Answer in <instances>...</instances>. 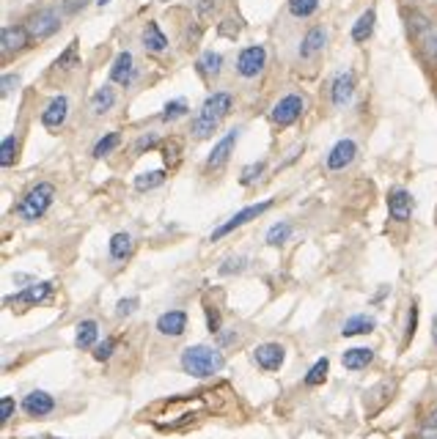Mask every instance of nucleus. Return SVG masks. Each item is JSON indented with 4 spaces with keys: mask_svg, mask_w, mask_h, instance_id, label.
I'll return each instance as SVG.
<instances>
[{
    "mask_svg": "<svg viewBox=\"0 0 437 439\" xmlns=\"http://www.w3.org/2000/svg\"><path fill=\"white\" fill-rule=\"evenodd\" d=\"M234 107V94L229 91H215L204 99V105L198 107L195 118H193V126H190V135L195 140H207L217 132V126L223 124V118L231 113Z\"/></svg>",
    "mask_w": 437,
    "mask_h": 439,
    "instance_id": "1",
    "label": "nucleus"
},
{
    "mask_svg": "<svg viewBox=\"0 0 437 439\" xmlns=\"http://www.w3.org/2000/svg\"><path fill=\"white\" fill-rule=\"evenodd\" d=\"M401 17H404V28H407V33H410L413 44L418 47V52H421L429 63H437V28H435V22L429 20L421 9H416V6H404V9H401Z\"/></svg>",
    "mask_w": 437,
    "mask_h": 439,
    "instance_id": "2",
    "label": "nucleus"
},
{
    "mask_svg": "<svg viewBox=\"0 0 437 439\" xmlns=\"http://www.w3.org/2000/svg\"><path fill=\"white\" fill-rule=\"evenodd\" d=\"M223 365H226L223 355H220L217 349H212V346H204V343L188 346V349L182 352V368H185V374H190V377H195V379L215 377Z\"/></svg>",
    "mask_w": 437,
    "mask_h": 439,
    "instance_id": "3",
    "label": "nucleus"
},
{
    "mask_svg": "<svg viewBox=\"0 0 437 439\" xmlns=\"http://www.w3.org/2000/svg\"><path fill=\"white\" fill-rule=\"evenodd\" d=\"M53 201H55V184L53 182H39V184H33L28 189L25 198L17 204V217L25 220V223H36L50 211Z\"/></svg>",
    "mask_w": 437,
    "mask_h": 439,
    "instance_id": "4",
    "label": "nucleus"
},
{
    "mask_svg": "<svg viewBox=\"0 0 437 439\" xmlns=\"http://www.w3.org/2000/svg\"><path fill=\"white\" fill-rule=\"evenodd\" d=\"M303 110H306V99L300 94H284L270 110V121L281 129L297 124L303 118Z\"/></svg>",
    "mask_w": 437,
    "mask_h": 439,
    "instance_id": "5",
    "label": "nucleus"
},
{
    "mask_svg": "<svg viewBox=\"0 0 437 439\" xmlns=\"http://www.w3.org/2000/svg\"><path fill=\"white\" fill-rule=\"evenodd\" d=\"M272 198H264V201H259V204H253V206H245V209H239L234 217H229L223 226H217V228L209 233V242H217V239H223V236H229L231 230L242 228V226H248L250 220H256L259 214H264V211L272 209Z\"/></svg>",
    "mask_w": 437,
    "mask_h": 439,
    "instance_id": "6",
    "label": "nucleus"
},
{
    "mask_svg": "<svg viewBox=\"0 0 437 439\" xmlns=\"http://www.w3.org/2000/svg\"><path fill=\"white\" fill-rule=\"evenodd\" d=\"M61 14L58 11H53V9H42V11H33L28 20H25V28H28V33H31V39H36V42H44V39H50V36H55L58 30H61Z\"/></svg>",
    "mask_w": 437,
    "mask_h": 439,
    "instance_id": "7",
    "label": "nucleus"
},
{
    "mask_svg": "<svg viewBox=\"0 0 437 439\" xmlns=\"http://www.w3.org/2000/svg\"><path fill=\"white\" fill-rule=\"evenodd\" d=\"M264 66H267V50H264L261 44H250V47H245V50H239L237 63H234L237 74L245 77V80L259 77V74L264 72Z\"/></svg>",
    "mask_w": 437,
    "mask_h": 439,
    "instance_id": "8",
    "label": "nucleus"
},
{
    "mask_svg": "<svg viewBox=\"0 0 437 439\" xmlns=\"http://www.w3.org/2000/svg\"><path fill=\"white\" fill-rule=\"evenodd\" d=\"M53 294H55V286H53L50 280H42V283H31L28 289L17 291L14 296H6V302H9V305H25V308H33V305H44V302H50Z\"/></svg>",
    "mask_w": 437,
    "mask_h": 439,
    "instance_id": "9",
    "label": "nucleus"
},
{
    "mask_svg": "<svg viewBox=\"0 0 437 439\" xmlns=\"http://www.w3.org/2000/svg\"><path fill=\"white\" fill-rule=\"evenodd\" d=\"M355 157H357V143L350 140V138H341V140H335L333 148L328 151V157H325V167H328L330 173H338V170H344V167L352 165Z\"/></svg>",
    "mask_w": 437,
    "mask_h": 439,
    "instance_id": "10",
    "label": "nucleus"
},
{
    "mask_svg": "<svg viewBox=\"0 0 437 439\" xmlns=\"http://www.w3.org/2000/svg\"><path fill=\"white\" fill-rule=\"evenodd\" d=\"M239 135H242V129H239V126H231L229 132L217 140V146L212 148L207 157V170H220V167L229 162L231 154H234V146H237V140H239Z\"/></svg>",
    "mask_w": 437,
    "mask_h": 439,
    "instance_id": "11",
    "label": "nucleus"
},
{
    "mask_svg": "<svg viewBox=\"0 0 437 439\" xmlns=\"http://www.w3.org/2000/svg\"><path fill=\"white\" fill-rule=\"evenodd\" d=\"M28 44H31V33H28L25 25H6L0 30V55L3 58L14 55V52H22Z\"/></svg>",
    "mask_w": 437,
    "mask_h": 439,
    "instance_id": "12",
    "label": "nucleus"
},
{
    "mask_svg": "<svg viewBox=\"0 0 437 439\" xmlns=\"http://www.w3.org/2000/svg\"><path fill=\"white\" fill-rule=\"evenodd\" d=\"M69 110H72V102H69V96L66 94H58V96H53L42 110V124L50 129V132H55V129H61L66 124V118H69Z\"/></svg>",
    "mask_w": 437,
    "mask_h": 439,
    "instance_id": "13",
    "label": "nucleus"
},
{
    "mask_svg": "<svg viewBox=\"0 0 437 439\" xmlns=\"http://www.w3.org/2000/svg\"><path fill=\"white\" fill-rule=\"evenodd\" d=\"M413 209H416V201H413V192L404 187H394L388 192V211L396 223H407L413 217Z\"/></svg>",
    "mask_w": 437,
    "mask_h": 439,
    "instance_id": "14",
    "label": "nucleus"
},
{
    "mask_svg": "<svg viewBox=\"0 0 437 439\" xmlns=\"http://www.w3.org/2000/svg\"><path fill=\"white\" fill-rule=\"evenodd\" d=\"M253 360H256V365L261 371H278L284 365V360H286V349L281 343L270 340V343H261V346L253 349Z\"/></svg>",
    "mask_w": 437,
    "mask_h": 439,
    "instance_id": "15",
    "label": "nucleus"
},
{
    "mask_svg": "<svg viewBox=\"0 0 437 439\" xmlns=\"http://www.w3.org/2000/svg\"><path fill=\"white\" fill-rule=\"evenodd\" d=\"M325 44H328V30H325V25H313V28H308V30L303 33L300 47H297V55H300L303 61H308V58L319 55V52L325 50Z\"/></svg>",
    "mask_w": 437,
    "mask_h": 439,
    "instance_id": "16",
    "label": "nucleus"
},
{
    "mask_svg": "<svg viewBox=\"0 0 437 439\" xmlns=\"http://www.w3.org/2000/svg\"><path fill=\"white\" fill-rule=\"evenodd\" d=\"M107 80H110V83L126 85V88L132 85V80H135V58H132V52H129V50L119 52V55H116V61L110 63Z\"/></svg>",
    "mask_w": 437,
    "mask_h": 439,
    "instance_id": "17",
    "label": "nucleus"
},
{
    "mask_svg": "<svg viewBox=\"0 0 437 439\" xmlns=\"http://www.w3.org/2000/svg\"><path fill=\"white\" fill-rule=\"evenodd\" d=\"M355 85H357V80H355L352 72L335 74V80L330 83V102H333L335 107H347L355 96Z\"/></svg>",
    "mask_w": 437,
    "mask_h": 439,
    "instance_id": "18",
    "label": "nucleus"
},
{
    "mask_svg": "<svg viewBox=\"0 0 437 439\" xmlns=\"http://www.w3.org/2000/svg\"><path fill=\"white\" fill-rule=\"evenodd\" d=\"M394 390H396L394 382H379L377 387L366 390V396H363V404H366V415H369V418H374L382 406H388V401L394 398Z\"/></svg>",
    "mask_w": 437,
    "mask_h": 439,
    "instance_id": "19",
    "label": "nucleus"
},
{
    "mask_svg": "<svg viewBox=\"0 0 437 439\" xmlns=\"http://www.w3.org/2000/svg\"><path fill=\"white\" fill-rule=\"evenodd\" d=\"M53 409H55V398L50 393H44V390H33V393H28L22 398V412L31 415V418H44Z\"/></svg>",
    "mask_w": 437,
    "mask_h": 439,
    "instance_id": "20",
    "label": "nucleus"
},
{
    "mask_svg": "<svg viewBox=\"0 0 437 439\" xmlns=\"http://www.w3.org/2000/svg\"><path fill=\"white\" fill-rule=\"evenodd\" d=\"M141 44H144L146 52L157 55V52H166L168 47H171V39H168L166 33H163V28H160L157 22L149 20L144 25V33H141Z\"/></svg>",
    "mask_w": 437,
    "mask_h": 439,
    "instance_id": "21",
    "label": "nucleus"
},
{
    "mask_svg": "<svg viewBox=\"0 0 437 439\" xmlns=\"http://www.w3.org/2000/svg\"><path fill=\"white\" fill-rule=\"evenodd\" d=\"M188 330V313L185 311H168L157 318V333L166 338H179Z\"/></svg>",
    "mask_w": 437,
    "mask_h": 439,
    "instance_id": "22",
    "label": "nucleus"
},
{
    "mask_svg": "<svg viewBox=\"0 0 437 439\" xmlns=\"http://www.w3.org/2000/svg\"><path fill=\"white\" fill-rule=\"evenodd\" d=\"M113 105H116V88L110 83H104L94 91L91 102H88V110H91V116H107L113 110Z\"/></svg>",
    "mask_w": 437,
    "mask_h": 439,
    "instance_id": "23",
    "label": "nucleus"
},
{
    "mask_svg": "<svg viewBox=\"0 0 437 439\" xmlns=\"http://www.w3.org/2000/svg\"><path fill=\"white\" fill-rule=\"evenodd\" d=\"M132 250H135V239H132V233H126V230L113 233L110 242H107V252H110L113 261H126V258L132 255Z\"/></svg>",
    "mask_w": 437,
    "mask_h": 439,
    "instance_id": "24",
    "label": "nucleus"
},
{
    "mask_svg": "<svg viewBox=\"0 0 437 439\" xmlns=\"http://www.w3.org/2000/svg\"><path fill=\"white\" fill-rule=\"evenodd\" d=\"M374 28H377V11L374 9H366L357 20H355L352 25V42L355 44H363V42H369L372 39V33H374Z\"/></svg>",
    "mask_w": 437,
    "mask_h": 439,
    "instance_id": "25",
    "label": "nucleus"
},
{
    "mask_svg": "<svg viewBox=\"0 0 437 439\" xmlns=\"http://www.w3.org/2000/svg\"><path fill=\"white\" fill-rule=\"evenodd\" d=\"M99 340V324L94 318H83L75 330V346L77 349H94Z\"/></svg>",
    "mask_w": 437,
    "mask_h": 439,
    "instance_id": "26",
    "label": "nucleus"
},
{
    "mask_svg": "<svg viewBox=\"0 0 437 439\" xmlns=\"http://www.w3.org/2000/svg\"><path fill=\"white\" fill-rule=\"evenodd\" d=\"M372 360H374V352L366 346H357V349H350L341 355V362L347 371H363L366 365H372Z\"/></svg>",
    "mask_w": 437,
    "mask_h": 439,
    "instance_id": "27",
    "label": "nucleus"
},
{
    "mask_svg": "<svg viewBox=\"0 0 437 439\" xmlns=\"http://www.w3.org/2000/svg\"><path fill=\"white\" fill-rule=\"evenodd\" d=\"M220 69H223V55L220 52H215V50H207L198 61H195V72L209 80V77H217L220 74Z\"/></svg>",
    "mask_w": 437,
    "mask_h": 439,
    "instance_id": "28",
    "label": "nucleus"
},
{
    "mask_svg": "<svg viewBox=\"0 0 437 439\" xmlns=\"http://www.w3.org/2000/svg\"><path fill=\"white\" fill-rule=\"evenodd\" d=\"M377 327V321L372 316L366 313H357V316H350L347 321H344V327H341V335L344 338H352V335H369L372 330Z\"/></svg>",
    "mask_w": 437,
    "mask_h": 439,
    "instance_id": "29",
    "label": "nucleus"
},
{
    "mask_svg": "<svg viewBox=\"0 0 437 439\" xmlns=\"http://www.w3.org/2000/svg\"><path fill=\"white\" fill-rule=\"evenodd\" d=\"M77 66H80V42L72 39V42L66 44V50L58 55V61L53 63V69H55V72H72V69H77Z\"/></svg>",
    "mask_w": 437,
    "mask_h": 439,
    "instance_id": "30",
    "label": "nucleus"
},
{
    "mask_svg": "<svg viewBox=\"0 0 437 439\" xmlns=\"http://www.w3.org/2000/svg\"><path fill=\"white\" fill-rule=\"evenodd\" d=\"M119 146H122V132H107V135H102V138L94 143L91 157H94V160H104L107 154H113Z\"/></svg>",
    "mask_w": 437,
    "mask_h": 439,
    "instance_id": "31",
    "label": "nucleus"
},
{
    "mask_svg": "<svg viewBox=\"0 0 437 439\" xmlns=\"http://www.w3.org/2000/svg\"><path fill=\"white\" fill-rule=\"evenodd\" d=\"M160 184H166V170H146V173L135 176V189L138 192H151Z\"/></svg>",
    "mask_w": 437,
    "mask_h": 439,
    "instance_id": "32",
    "label": "nucleus"
},
{
    "mask_svg": "<svg viewBox=\"0 0 437 439\" xmlns=\"http://www.w3.org/2000/svg\"><path fill=\"white\" fill-rule=\"evenodd\" d=\"M17 154H20V140L17 135H6L3 143H0V167H11L17 162Z\"/></svg>",
    "mask_w": 437,
    "mask_h": 439,
    "instance_id": "33",
    "label": "nucleus"
},
{
    "mask_svg": "<svg viewBox=\"0 0 437 439\" xmlns=\"http://www.w3.org/2000/svg\"><path fill=\"white\" fill-rule=\"evenodd\" d=\"M190 113V105L188 99H171V102H166V107H163V113H160V121L163 124H171V121H179L182 116H188Z\"/></svg>",
    "mask_w": 437,
    "mask_h": 439,
    "instance_id": "34",
    "label": "nucleus"
},
{
    "mask_svg": "<svg viewBox=\"0 0 437 439\" xmlns=\"http://www.w3.org/2000/svg\"><path fill=\"white\" fill-rule=\"evenodd\" d=\"M291 236V223L286 220H281V223H275L270 230H267V245L270 248H281V245H286Z\"/></svg>",
    "mask_w": 437,
    "mask_h": 439,
    "instance_id": "35",
    "label": "nucleus"
},
{
    "mask_svg": "<svg viewBox=\"0 0 437 439\" xmlns=\"http://www.w3.org/2000/svg\"><path fill=\"white\" fill-rule=\"evenodd\" d=\"M264 170H267V160H259V162H250L239 170V184L242 187H250L253 182H259L261 176H264Z\"/></svg>",
    "mask_w": 437,
    "mask_h": 439,
    "instance_id": "36",
    "label": "nucleus"
},
{
    "mask_svg": "<svg viewBox=\"0 0 437 439\" xmlns=\"http://www.w3.org/2000/svg\"><path fill=\"white\" fill-rule=\"evenodd\" d=\"M328 371H330V360H328V357H319V360L311 365V371L306 374V384H308V387L322 384V382L328 379Z\"/></svg>",
    "mask_w": 437,
    "mask_h": 439,
    "instance_id": "37",
    "label": "nucleus"
},
{
    "mask_svg": "<svg viewBox=\"0 0 437 439\" xmlns=\"http://www.w3.org/2000/svg\"><path fill=\"white\" fill-rule=\"evenodd\" d=\"M316 9H319V0H289V14L294 20L311 17V14H316Z\"/></svg>",
    "mask_w": 437,
    "mask_h": 439,
    "instance_id": "38",
    "label": "nucleus"
},
{
    "mask_svg": "<svg viewBox=\"0 0 437 439\" xmlns=\"http://www.w3.org/2000/svg\"><path fill=\"white\" fill-rule=\"evenodd\" d=\"M416 330H418V302H413L410 311H407V324H404V346L413 340Z\"/></svg>",
    "mask_w": 437,
    "mask_h": 439,
    "instance_id": "39",
    "label": "nucleus"
},
{
    "mask_svg": "<svg viewBox=\"0 0 437 439\" xmlns=\"http://www.w3.org/2000/svg\"><path fill=\"white\" fill-rule=\"evenodd\" d=\"M113 352H116V338H107V340H102V343L94 346V360L107 362V360L113 357Z\"/></svg>",
    "mask_w": 437,
    "mask_h": 439,
    "instance_id": "40",
    "label": "nucleus"
},
{
    "mask_svg": "<svg viewBox=\"0 0 437 439\" xmlns=\"http://www.w3.org/2000/svg\"><path fill=\"white\" fill-rule=\"evenodd\" d=\"M245 267H248V258H242V255L237 258V255H234V258H229V261H223V264H220V269H217V272L220 274H237V272H242Z\"/></svg>",
    "mask_w": 437,
    "mask_h": 439,
    "instance_id": "41",
    "label": "nucleus"
},
{
    "mask_svg": "<svg viewBox=\"0 0 437 439\" xmlns=\"http://www.w3.org/2000/svg\"><path fill=\"white\" fill-rule=\"evenodd\" d=\"M160 146V138L154 135V132H146V135H141L138 138V143H135V151L138 154H146V151H151V148Z\"/></svg>",
    "mask_w": 437,
    "mask_h": 439,
    "instance_id": "42",
    "label": "nucleus"
},
{
    "mask_svg": "<svg viewBox=\"0 0 437 439\" xmlns=\"http://www.w3.org/2000/svg\"><path fill=\"white\" fill-rule=\"evenodd\" d=\"M239 30H242V22H239V20H234V17H231V20H226V22H220V25H217V33H220V36H226V39H234V36H237Z\"/></svg>",
    "mask_w": 437,
    "mask_h": 439,
    "instance_id": "43",
    "label": "nucleus"
},
{
    "mask_svg": "<svg viewBox=\"0 0 437 439\" xmlns=\"http://www.w3.org/2000/svg\"><path fill=\"white\" fill-rule=\"evenodd\" d=\"M138 311V296H124V299H119V305H116V313L126 318V316H132Z\"/></svg>",
    "mask_w": 437,
    "mask_h": 439,
    "instance_id": "44",
    "label": "nucleus"
},
{
    "mask_svg": "<svg viewBox=\"0 0 437 439\" xmlns=\"http://www.w3.org/2000/svg\"><path fill=\"white\" fill-rule=\"evenodd\" d=\"M20 85V74H14V72H9V74H3V80H0V96L6 99L14 88Z\"/></svg>",
    "mask_w": 437,
    "mask_h": 439,
    "instance_id": "45",
    "label": "nucleus"
},
{
    "mask_svg": "<svg viewBox=\"0 0 437 439\" xmlns=\"http://www.w3.org/2000/svg\"><path fill=\"white\" fill-rule=\"evenodd\" d=\"M217 11V0H195V14L198 17H212Z\"/></svg>",
    "mask_w": 437,
    "mask_h": 439,
    "instance_id": "46",
    "label": "nucleus"
},
{
    "mask_svg": "<svg viewBox=\"0 0 437 439\" xmlns=\"http://www.w3.org/2000/svg\"><path fill=\"white\" fill-rule=\"evenodd\" d=\"M14 409H17L14 398H11V396L0 398V420H3V423H6V420H11V415H14Z\"/></svg>",
    "mask_w": 437,
    "mask_h": 439,
    "instance_id": "47",
    "label": "nucleus"
},
{
    "mask_svg": "<svg viewBox=\"0 0 437 439\" xmlns=\"http://www.w3.org/2000/svg\"><path fill=\"white\" fill-rule=\"evenodd\" d=\"M207 330L212 335H220V313L215 308H209V305H207Z\"/></svg>",
    "mask_w": 437,
    "mask_h": 439,
    "instance_id": "48",
    "label": "nucleus"
},
{
    "mask_svg": "<svg viewBox=\"0 0 437 439\" xmlns=\"http://www.w3.org/2000/svg\"><path fill=\"white\" fill-rule=\"evenodd\" d=\"M423 431H426V434H437V406L423 418Z\"/></svg>",
    "mask_w": 437,
    "mask_h": 439,
    "instance_id": "49",
    "label": "nucleus"
},
{
    "mask_svg": "<svg viewBox=\"0 0 437 439\" xmlns=\"http://www.w3.org/2000/svg\"><path fill=\"white\" fill-rule=\"evenodd\" d=\"M185 36H188V44L198 42L201 39V25H195V22H190L188 30H185Z\"/></svg>",
    "mask_w": 437,
    "mask_h": 439,
    "instance_id": "50",
    "label": "nucleus"
},
{
    "mask_svg": "<svg viewBox=\"0 0 437 439\" xmlns=\"http://www.w3.org/2000/svg\"><path fill=\"white\" fill-rule=\"evenodd\" d=\"M432 335H435V343H437V316H435V324H432Z\"/></svg>",
    "mask_w": 437,
    "mask_h": 439,
    "instance_id": "51",
    "label": "nucleus"
},
{
    "mask_svg": "<svg viewBox=\"0 0 437 439\" xmlns=\"http://www.w3.org/2000/svg\"><path fill=\"white\" fill-rule=\"evenodd\" d=\"M97 3H99V6H107V3H110V0H97Z\"/></svg>",
    "mask_w": 437,
    "mask_h": 439,
    "instance_id": "52",
    "label": "nucleus"
},
{
    "mask_svg": "<svg viewBox=\"0 0 437 439\" xmlns=\"http://www.w3.org/2000/svg\"><path fill=\"white\" fill-rule=\"evenodd\" d=\"M31 439H42V437H31Z\"/></svg>",
    "mask_w": 437,
    "mask_h": 439,
    "instance_id": "53",
    "label": "nucleus"
},
{
    "mask_svg": "<svg viewBox=\"0 0 437 439\" xmlns=\"http://www.w3.org/2000/svg\"><path fill=\"white\" fill-rule=\"evenodd\" d=\"M160 3H168V0H160Z\"/></svg>",
    "mask_w": 437,
    "mask_h": 439,
    "instance_id": "54",
    "label": "nucleus"
}]
</instances>
